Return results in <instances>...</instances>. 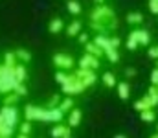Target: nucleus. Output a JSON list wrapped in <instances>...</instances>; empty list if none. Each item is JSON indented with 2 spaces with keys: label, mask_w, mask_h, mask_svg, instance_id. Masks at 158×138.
Instances as JSON below:
<instances>
[{
  "label": "nucleus",
  "mask_w": 158,
  "mask_h": 138,
  "mask_svg": "<svg viewBox=\"0 0 158 138\" xmlns=\"http://www.w3.org/2000/svg\"><path fill=\"white\" fill-rule=\"evenodd\" d=\"M20 123V112L17 107H4L0 109V125H6L9 129H17Z\"/></svg>",
  "instance_id": "obj_1"
},
{
  "label": "nucleus",
  "mask_w": 158,
  "mask_h": 138,
  "mask_svg": "<svg viewBox=\"0 0 158 138\" xmlns=\"http://www.w3.org/2000/svg\"><path fill=\"white\" fill-rule=\"evenodd\" d=\"M85 89H86V87L81 83V79H77V77H76V74H70V76H68V83L61 85V92H63V94H66V96L81 94Z\"/></svg>",
  "instance_id": "obj_2"
},
{
  "label": "nucleus",
  "mask_w": 158,
  "mask_h": 138,
  "mask_svg": "<svg viewBox=\"0 0 158 138\" xmlns=\"http://www.w3.org/2000/svg\"><path fill=\"white\" fill-rule=\"evenodd\" d=\"M52 63H53V66H57L59 70H64V72H70L76 66L74 57H70L66 53H53L52 55Z\"/></svg>",
  "instance_id": "obj_3"
},
{
  "label": "nucleus",
  "mask_w": 158,
  "mask_h": 138,
  "mask_svg": "<svg viewBox=\"0 0 158 138\" xmlns=\"http://www.w3.org/2000/svg\"><path fill=\"white\" fill-rule=\"evenodd\" d=\"M76 77L77 79H81V83L88 89V87H92L96 81H98V77H96V72L94 70H86V68H77L76 72Z\"/></svg>",
  "instance_id": "obj_4"
},
{
  "label": "nucleus",
  "mask_w": 158,
  "mask_h": 138,
  "mask_svg": "<svg viewBox=\"0 0 158 138\" xmlns=\"http://www.w3.org/2000/svg\"><path fill=\"white\" fill-rule=\"evenodd\" d=\"M101 65H99V59L98 57H94V55H88V53H85V55H81V59H79V68H86V70H98Z\"/></svg>",
  "instance_id": "obj_5"
},
{
  "label": "nucleus",
  "mask_w": 158,
  "mask_h": 138,
  "mask_svg": "<svg viewBox=\"0 0 158 138\" xmlns=\"http://www.w3.org/2000/svg\"><path fill=\"white\" fill-rule=\"evenodd\" d=\"M81 122H83V111L74 107V109L68 112V127H70V129H74V127L81 125Z\"/></svg>",
  "instance_id": "obj_6"
},
{
  "label": "nucleus",
  "mask_w": 158,
  "mask_h": 138,
  "mask_svg": "<svg viewBox=\"0 0 158 138\" xmlns=\"http://www.w3.org/2000/svg\"><path fill=\"white\" fill-rule=\"evenodd\" d=\"M64 30V20L61 19V17H53L50 22H48V31L52 33V35H57V33H61Z\"/></svg>",
  "instance_id": "obj_7"
},
{
  "label": "nucleus",
  "mask_w": 158,
  "mask_h": 138,
  "mask_svg": "<svg viewBox=\"0 0 158 138\" xmlns=\"http://www.w3.org/2000/svg\"><path fill=\"white\" fill-rule=\"evenodd\" d=\"M13 76H15L17 83H26V79H28V68H26V65L17 63L15 68H13Z\"/></svg>",
  "instance_id": "obj_8"
},
{
  "label": "nucleus",
  "mask_w": 158,
  "mask_h": 138,
  "mask_svg": "<svg viewBox=\"0 0 158 138\" xmlns=\"http://www.w3.org/2000/svg\"><path fill=\"white\" fill-rule=\"evenodd\" d=\"M64 31H66L68 37H77L79 33L83 31V22H81V20H72V22H68V26L64 28Z\"/></svg>",
  "instance_id": "obj_9"
},
{
  "label": "nucleus",
  "mask_w": 158,
  "mask_h": 138,
  "mask_svg": "<svg viewBox=\"0 0 158 138\" xmlns=\"http://www.w3.org/2000/svg\"><path fill=\"white\" fill-rule=\"evenodd\" d=\"M13 52H15V55H17V61H19V63H22V65H28V63L33 59L31 52H30V50H26V48H17V50H13Z\"/></svg>",
  "instance_id": "obj_10"
},
{
  "label": "nucleus",
  "mask_w": 158,
  "mask_h": 138,
  "mask_svg": "<svg viewBox=\"0 0 158 138\" xmlns=\"http://www.w3.org/2000/svg\"><path fill=\"white\" fill-rule=\"evenodd\" d=\"M63 118H64V112L59 111L57 107H55V109H48V123H50V122H53V123H61Z\"/></svg>",
  "instance_id": "obj_11"
},
{
  "label": "nucleus",
  "mask_w": 158,
  "mask_h": 138,
  "mask_svg": "<svg viewBox=\"0 0 158 138\" xmlns=\"http://www.w3.org/2000/svg\"><path fill=\"white\" fill-rule=\"evenodd\" d=\"M19 101H20V96H17L15 92H9V94H4L2 105H4V107H17Z\"/></svg>",
  "instance_id": "obj_12"
},
{
  "label": "nucleus",
  "mask_w": 158,
  "mask_h": 138,
  "mask_svg": "<svg viewBox=\"0 0 158 138\" xmlns=\"http://www.w3.org/2000/svg\"><path fill=\"white\" fill-rule=\"evenodd\" d=\"M35 116H37V105H33V103L24 105V120L26 122H35Z\"/></svg>",
  "instance_id": "obj_13"
},
{
  "label": "nucleus",
  "mask_w": 158,
  "mask_h": 138,
  "mask_svg": "<svg viewBox=\"0 0 158 138\" xmlns=\"http://www.w3.org/2000/svg\"><path fill=\"white\" fill-rule=\"evenodd\" d=\"M85 50H86L85 53H88V55H94V57H98V59H101V57L105 55V52H103L99 46H96L94 43H86V44H85Z\"/></svg>",
  "instance_id": "obj_14"
},
{
  "label": "nucleus",
  "mask_w": 158,
  "mask_h": 138,
  "mask_svg": "<svg viewBox=\"0 0 158 138\" xmlns=\"http://www.w3.org/2000/svg\"><path fill=\"white\" fill-rule=\"evenodd\" d=\"M68 129H70V127L64 125V123H55V125L52 127V131H50V136L52 138H63Z\"/></svg>",
  "instance_id": "obj_15"
},
{
  "label": "nucleus",
  "mask_w": 158,
  "mask_h": 138,
  "mask_svg": "<svg viewBox=\"0 0 158 138\" xmlns=\"http://www.w3.org/2000/svg\"><path fill=\"white\" fill-rule=\"evenodd\" d=\"M92 43H94L96 46H99V48L105 52V50L110 48V37H109V35H96Z\"/></svg>",
  "instance_id": "obj_16"
},
{
  "label": "nucleus",
  "mask_w": 158,
  "mask_h": 138,
  "mask_svg": "<svg viewBox=\"0 0 158 138\" xmlns=\"http://www.w3.org/2000/svg\"><path fill=\"white\" fill-rule=\"evenodd\" d=\"M74 105H76V103H74L72 96H66V98H63V99H61V103H59V107H57V109H59V111H63L64 114H68V112L74 109Z\"/></svg>",
  "instance_id": "obj_17"
},
{
  "label": "nucleus",
  "mask_w": 158,
  "mask_h": 138,
  "mask_svg": "<svg viewBox=\"0 0 158 138\" xmlns=\"http://www.w3.org/2000/svg\"><path fill=\"white\" fill-rule=\"evenodd\" d=\"M66 9H68V13H72L76 17L83 13V6L79 4L77 0H66Z\"/></svg>",
  "instance_id": "obj_18"
},
{
  "label": "nucleus",
  "mask_w": 158,
  "mask_h": 138,
  "mask_svg": "<svg viewBox=\"0 0 158 138\" xmlns=\"http://www.w3.org/2000/svg\"><path fill=\"white\" fill-rule=\"evenodd\" d=\"M101 81H103V85H105L107 89H112V87H116V85H118L116 76H114L112 72H105V74L101 76Z\"/></svg>",
  "instance_id": "obj_19"
},
{
  "label": "nucleus",
  "mask_w": 158,
  "mask_h": 138,
  "mask_svg": "<svg viewBox=\"0 0 158 138\" xmlns=\"http://www.w3.org/2000/svg\"><path fill=\"white\" fill-rule=\"evenodd\" d=\"M118 96H119V99H129V96H131V89H129V85H127V81H119L118 85Z\"/></svg>",
  "instance_id": "obj_20"
},
{
  "label": "nucleus",
  "mask_w": 158,
  "mask_h": 138,
  "mask_svg": "<svg viewBox=\"0 0 158 138\" xmlns=\"http://www.w3.org/2000/svg\"><path fill=\"white\" fill-rule=\"evenodd\" d=\"M31 131H33V125H31V122H20L19 123V135H26V136H30L31 135Z\"/></svg>",
  "instance_id": "obj_21"
},
{
  "label": "nucleus",
  "mask_w": 158,
  "mask_h": 138,
  "mask_svg": "<svg viewBox=\"0 0 158 138\" xmlns=\"http://www.w3.org/2000/svg\"><path fill=\"white\" fill-rule=\"evenodd\" d=\"M136 37H138V44L142 46H147L149 44V31H145V30H136Z\"/></svg>",
  "instance_id": "obj_22"
},
{
  "label": "nucleus",
  "mask_w": 158,
  "mask_h": 138,
  "mask_svg": "<svg viewBox=\"0 0 158 138\" xmlns=\"http://www.w3.org/2000/svg\"><path fill=\"white\" fill-rule=\"evenodd\" d=\"M19 61H17V55H15V52H6L4 53V65H7V66H15Z\"/></svg>",
  "instance_id": "obj_23"
},
{
  "label": "nucleus",
  "mask_w": 158,
  "mask_h": 138,
  "mask_svg": "<svg viewBox=\"0 0 158 138\" xmlns=\"http://www.w3.org/2000/svg\"><path fill=\"white\" fill-rule=\"evenodd\" d=\"M68 72H64V70H57L55 72V76H53V79L59 83V85H64V83H68Z\"/></svg>",
  "instance_id": "obj_24"
},
{
  "label": "nucleus",
  "mask_w": 158,
  "mask_h": 138,
  "mask_svg": "<svg viewBox=\"0 0 158 138\" xmlns=\"http://www.w3.org/2000/svg\"><path fill=\"white\" fill-rule=\"evenodd\" d=\"M61 99H63V98H61L59 94H53V96H52V98L46 101V105H44V107H46V109H55V107H59Z\"/></svg>",
  "instance_id": "obj_25"
},
{
  "label": "nucleus",
  "mask_w": 158,
  "mask_h": 138,
  "mask_svg": "<svg viewBox=\"0 0 158 138\" xmlns=\"http://www.w3.org/2000/svg\"><path fill=\"white\" fill-rule=\"evenodd\" d=\"M105 55H107V59L110 61V63H118L119 61V53L116 48H109V50H105Z\"/></svg>",
  "instance_id": "obj_26"
},
{
  "label": "nucleus",
  "mask_w": 158,
  "mask_h": 138,
  "mask_svg": "<svg viewBox=\"0 0 158 138\" xmlns=\"http://www.w3.org/2000/svg\"><path fill=\"white\" fill-rule=\"evenodd\" d=\"M142 20H143L142 13H129L127 15V22L129 24H142Z\"/></svg>",
  "instance_id": "obj_27"
},
{
  "label": "nucleus",
  "mask_w": 158,
  "mask_h": 138,
  "mask_svg": "<svg viewBox=\"0 0 158 138\" xmlns=\"http://www.w3.org/2000/svg\"><path fill=\"white\" fill-rule=\"evenodd\" d=\"M127 48H129V50H136V48H138L136 30H134V31H131V35H129V39H127Z\"/></svg>",
  "instance_id": "obj_28"
},
{
  "label": "nucleus",
  "mask_w": 158,
  "mask_h": 138,
  "mask_svg": "<svg viewBox=\"0 0 158 138\" xmlns=\"http://www.w3.org/2000/svg\"><path fill=\"white\" fill-rule=\"evenodd\" d=\"M13 92L17 94V96H28V87H26V83H17L15 85V89H13Z\"/></svg>",
  "instance_id": "obj_29"
},
{
  "label": "nucleus",
  "mask_w": 158,
  "mask_h": 138,
  "mask_svg": "<svg viewBox=\"0 0 158 138\" xmlns=\"http://www.w3.org/2000/svg\"><path fill=\"white\" fill-rule=\"evenodd\" d=\"M140 118L143 120V122H153L156 116H155V112H153V109H149V111H142L140 112Z\"/></svg>",
  "instance_id": "obj_30"
},
{
  "label": "nucleus",
  "mask_w": 158,
  "mask_h": 138,
  "mask_svg": "<svg viewBox=\"0 0 158 138\" xmlns=\"http://www.w3.org/2000/svg\"><path fill=\"white\" fill-rule=\"evenodd\" d=\"M13 129L6 127V125H0V138H13Z\"/></svg>",
  "instance_id": "obj_31"
},
{
  "label": "nucleus",
  "mask_w": 158,
  "mask_h": 138,
  "mask_svg": "<svg viewBox=\"0 0 158 138\" xmlns=\"http://www.w3.org/2000/svg\"><path fill=\"white\" fill-rule=\"evenodd\" d=\"M149 9L151 13H158V0H149Z\"/></svg>",
  "instance_id": "obj_32"
},
{
  "label": "nucleus",
  "mask_w": 158,
  "mask_h": 138,
  "mask_svg": "<svg viewBox=\"0 0 158 138\" xmlns=\"http://www.w3.org/2000/svg\"><path fill=\"white\" fill-rule=\"evenodd\" d=\"M77 41L81 43V44H86V43H88V33H83V31H81V33L77 35Z\"/></svg>",
  "instance_id": "obj_33"
},
{
  "label": "nucleus",
  "mask_w": 158,
  "mask_h": 138,
  "mask_svg": "<svg viewBox=\"0 0 158 138\" xmlns=\"http://www.w3.org/2000/svg\"><path fill=\"white\" fill-rule=\"evenodd\" d=\"M119 43H121V41H119V37H116V35H114V37H110V48H116V50H118Z\"/></svg>",
  "instance_id": "obj_34"
},
{
  "label": "nucleus",
  "mask_w": 158,
  "mask_h": 138,
  "mask_svg": "<svg viewBox=\"0 0 158 138\" xmlns=\"http://www.w3.org/2000/svg\"><path fill=\"white\" fill-rule=\"evenodd\" d=\"M151 83H153V85H158V68L151 72Z\"/></svg>",
  "instance_id": "obj_35"
},
{
  "label": "nucleus",
  "mask_w": 158,
  "mask_h": 138,
  "mask_svg": "<svg viewBox=\"0 0 158 138\" xmlns=\"http://www.w3.org/2000/svg\"><path fill=\"white\" fill-rule=\"evenodd\" d=\"M125 76H127V77H134V76H136V70H134V68H127V70H125Z\"/></svg>",
  "instance_id": "obj_36"
},
{
  "label": "nucleus",
  "mask_w": 158,
  "mask_h": 138,
  "mask_svg": "<svg viewBox=\"0 0 158 138\" xmlns=\"http://www.w3.org/2000/svg\"><path fill=\"white\" fill-rule=\"evenodd\" d=\"M149 57H158V46H155V48L149 50Z\"/></svg>",
  "instance_id": "obj_37"
},
{
  "label": "nucleus",
  "mask_w": 158,
  "mask_h": 138,
  "mask_svg": "<svg viewBox=\"0 0 158 138\" xmlns=\"http://www.w3.org/2000/svg\"><path fill=\"white\" fill-rule=\"evenodd\" d=\"M94 2H96L98 6H103V4H105V0H94Z\"/></svg>",
  "instance_id": "obj_38"
},
{
  "label": "nucleus",
  "mask_w": 158,
  "mask_h": 138,
  "mask_svg": "<svg viewBox=\"0 0 158 138\" xmlns=\"http://www.w3.org/2000/svg\"><path fill=\"white\" fill-rule=\"evenodd\" d=\"M114 138H127V136H125V135H116Z\"/></svg>",
  "instance_id": "obj_39"
},
{
  "label": "nucleus",
  "mask_w": 158,
  "mask_h": 138,
  "mask_svg": "<svg viewBox=\"0 0 158 138\" xmlns=\"http://www.w3.org/2000/svg\"><path fill=\"white\" fill-rule=\"evenodd\" d=\"M17 138H30V136H26V135H19Z\"/></svg>",
  "instance_id": "obj_40"
}]
</instances>
